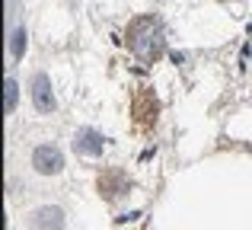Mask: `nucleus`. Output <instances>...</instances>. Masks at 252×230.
I'll return each mask as SVG.
<instances>
[{
    "label": "nucleus",
    "instance_id": "nucleus-5",
    "mask_svg": "<svg viewBox=\"0 0 252 230\" xmlns=\"http://www.w3.org/2000/svg\"><path fill=\"white\" fill-rule=\"evenodd\" d=\"M77 154H83V157H99L102 154V134L99 131H90V128H83L80 134H77Z\"/></svg>",
    "mask_w": 252,
    "mask_h": 230
},
{
    "label": "nucleus",
    "instance_id": "nucleus-1",
    "mask_svg": "<svg viewBox=\"0 0 252 230\" xmlns=\"http://www.w3.org/2000/svg\"><path fill=\"white\" fill-rule=\"evenodd\" d=\"M128 48L134 51L137 58H144V61H154V58H160L163 51V29L157 19L144 16V19H134L128 29Z\"/></svg>",
    "mask_w": 252,
    "mask_h": 230
},
{
    "label": "nucleus",
    "instance_id": "nucleus-7",
    "mask_svg": "<svg viewBox=\"0 0 252 230\" xmlns=\"http://www.w3.org/2000/svg\"><path fill=\"white\" fill-rule=\"evenodd\" d=\"M23 38H26V32L23 29H16V32H13V55H23Z\"/></svg>",
    "mask_w": 252,
    "mask_h": 230
},
{
    "label": "nucleus",
    "instance_id": "nucleus-4",
    "mask_svg": "<svg viewBox=\"0 0 252 230\" xmlns=\"http://www.w3.org/2000/svg\"><path fill=\"white\" fill-rule=\"evenodd\" d=\"M64 224V211L61 208H38L32 214V227L35 230H61Z\"/></svg>",
    "mask_w": 252,
    "mask_h": 230
},
{
    "label": "nucleus",
    "instance_id": "nucleus-2",
    "mask_svg": "<svg viewBox=\"0 0 252 230\" xmlns=\"http://www.w3.org/2000/svg\"><path fill=\"white\" fill-rule=\"evenodd\" d=\"M32 166L38 169V173H45V176H55L58 169L64 166V157H61V150H55V147H35V154H32Z\"/></svg>",
    "mask_w": 252,
    "mask_h": 230
},
{
    "label": "nucleus",
    "instance_id": "nucleus-3",
    "mask_svg": "<svg viewBox=\"0 0 252 230\" xmlns=\"http://www.w3.org/2000/svg\"><path fill=\"white\" fill-rule=\"evenodd\" d=\"M32 99H35V109H42V112H51V109H55L51 83H48L45 74H35V80H32Z\"/></svg>",
    "mask_w": 252,
    "mask_h": 230
},
{
    "label": "nucleus",
    "instance_id": "nucleus-6",
    "mask_svg": "<svg viewBox=\"0 0 252 230\" xmlns=\"http://www.w3.org/2000/svg\"><path fill=\"white\" fill-rule=\"evenodd\" d=\"M3 90H6V102H3V109H6V112H13V109H16V99H19V93H16V80H6V83H3Z\"/></svg>",
    "mask_w": 252,
    "mask_h": 230
}]
</instances>
